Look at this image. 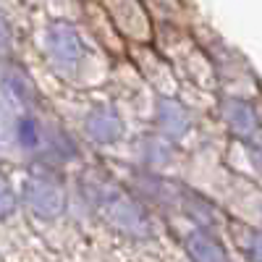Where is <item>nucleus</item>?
I'll return each instance as SVG.
<instances>
[{"mask_svg":"<svg viewBox=\"0 0 262 262\" xmlns=\"http://www.w3.org/2000/svg\"><path fill=\"white\" fill-rule=\"evenodd\" d=\"M221 121H223V134L238 144H247L262 137V113L257 105L228 97L221 102Z\"/></svg>","mask_w":262,"mask_h":262,"instance_id":"nucleus-4","label":"nucleus"},{"mask_svg":"<svg viewBox=\"0 0 262 262\" xmlns=\"http://www.w3.org/2000/svg\"><path fill=\"white\" fill-rule=\"evenodd\" d=\"M179 221L200 228V231H210V233H226L228 231V221L231 215L226 207H221L210 194L194 189L189 184H184L181 189V202H179Z\"/></svg>","mask_w":262,"mask_h":262,"instance_id":"nucleus-2","label":"nucleus"},{"mask_svg":"<svg viewBox=\"0 0 262 262\" xmlns=\"http://www.w3.org/2000/svg\"><path fill=\"white\" fill-rule=\"evenodd\" d=\"M48 152H50V163L53 165H71L81 160V142L74 131L63 128V126H50L48 134L42 137Z\"/></svg>","mask_w":262,"mask_h":262,"instance_id":"nucleus-7","label":"nucleus"},{"mask_svg":"<svg viewBox=\"0 0 262 262\" xmlns=\"http://www.w3.org/2000/svg\"><path fill=\"white\" fill-rule=\"evenodd\" d=\"M163 134L165 139H170L173 144H184L194 131H196V118L186 105H181L173 97H160L155 105V126H152Z\"/></svg>","mask_w":262,"mask_h":262,"instance_id":"nucleus-6","label":"nucleus"},{"mask_svg":"<svg viewBox=\"0 0 262 262\" xmlns=\"http://www.w3.org/2000/svg\"><path fill=\"white\" fill-rule=\"evenodd\" d=\"M236 144H238V142H236ZM238 147L244 149V160H247L249 168H252L249 176L262 181V137L254 139V142H247V144H238Z\"/></svg>","mask_w":262,"mask_h":262,"instance_id":"nucleus-9","label":"nucleus"},{"mask_svg":"<svg viewBox=\"0 0 262 262\" xmlns=\"http://www.w3.org/2000/svg\"><path fill=\"white\" fill-rule=\"evenodd\" d=\"M131 160L134 165L152 170V173H163V176H173L184 163V152L179 144H173L163 134H158L155 128L139 131L131 142Z\"/></svg>","mask_w":262,"mask_h":262,"instance_id":"nucleus-1","label":"nucleus"},{"mask_svg":"<svg viewBox=\"0 0 262 262\" xmlns=\"http://www.w3.org/2000/svg\"><path fill=\"white\" fill-rule=\"evenodd\" d=\"M226 238L236 247V252L242 254L244 262H262V228L249 226L244 221H238V217H231Z\"/></svg>","mask_w":262,"mask_h":262,"instance_id":"nucleus-8","label":"nucleus"},{"mask_svg":"<svg viewBox=\"0 0 262 262\" xmlns=\"http://www.w3.org/2000/svg\"><path fill=\"white\" fill-rule=\"evenodd\" d=\"M176 242L186 262H233L231 249L221 233H210V231L186 226L176 236Z\"/></svg>","mask_w":262,"mask_h":262,"instance_id":"nucleus-5","label":"nucleus"},{"mask_svg":"<svg viewBox=\"0 0 262 262\" xmlns=\"http://www.w3.org/2000/svg\"><path fill=\"white\" fill-rule=\"evenodd\" d=\"M79 137L95 149H113L126 142L128 131L116 107H92L79 126Z\"/></svg>","mask_w":262,"mask_h":262,"instance_id":"nucleus-3","label":"nucleus"}]
</instances>
